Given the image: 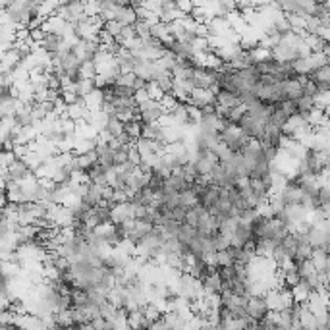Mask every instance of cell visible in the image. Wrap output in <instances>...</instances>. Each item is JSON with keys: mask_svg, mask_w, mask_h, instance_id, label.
Segmentation results:
<instances>
[{"mask_svg": "<svg viewBox=\"0 0 330 330\" xmlns=\"http://www.w3.org/2000/svg\"><path fill=\"white\" fill-rule=\"evenodd\" d=\"M251 141L253 139H249L240 127L232 124H224L222 129L218 131V143H222L232 155H243V151L249 147Z\"/></svg>", "mask_w": 330, "mask_h": 330, "instance_id": "obj_1", "label": "cell"}, {"mask_svg": "<svg viewBox=\"0 0 330 330\" xmlns=\"http://www.w3.org/2000/svg\"><path fill=\"white\" fill-rule=\"evenodd\" d=\"M168 116V108L164 107L162 101L149 98L145 103L139 105V120L143 124H158Z\"/></svg>", "mask_w": 330, "mask_h": 330, "instance_id": "obj_2", "label": "cell"}, {"mask_svg": "<svg viewBox=\"0 0 330 330\" xmlns=\"http://www.w3.org/2000/svg\"><path fill=\"white\" fill-rule=\"evenodd\" d=\"M271 315V309L267 305V300L265 295H251L249 301H247V317L257 324L261 322L262 319H267Z\"/></svg>", "mask_w": 330, "mask_h": 330, "instance_id": "obj_3", "label": "cell"}, {"mask_svg": "<svg viewBox=\"0 0 330 330\" xmlns=\"http://www.w3.org/2000/svg\"><path fill=\"white\" fill-rule=\"evenodd\" d=\"M201 284H203V290L207 295H220L224 291V280L220 278V274L216 271L211 272Z\"/></svg>", "mask_w": 330, "mask_h": 330, "instance_id": "obj_4", "label": "cell"}, {"mask_svg": "<svg viewBox=\"0 0 330 330\" xmlns=\"http://www.w3.org/2000/svg\"><path fill=\"white\" fill-rule=\"evenodd\" d=\"M79 330H97L93 326V322H83V324H79Z\"/></svg>", "mask_w": 330, "mask_h": 330, "instance_id": "obj_5", "label": "cell"}]
</instances>
